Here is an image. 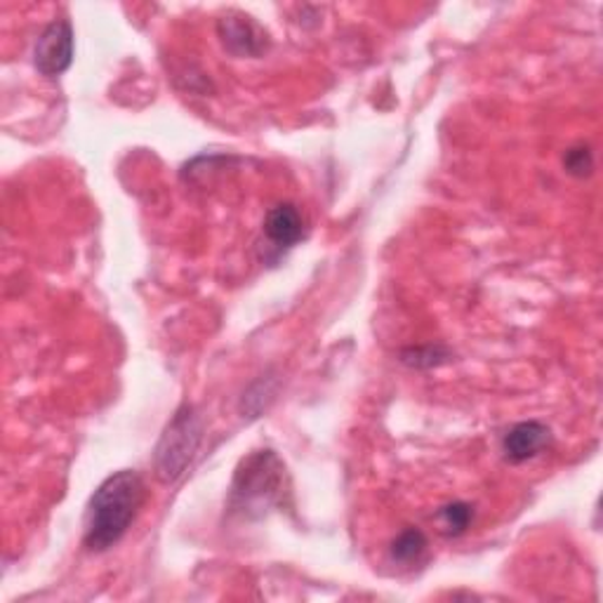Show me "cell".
<instances>
[{"mask_svg":"<svg viewBox=\"0 0 603 603\" xmlns=\"http://www.w3.org/2000/svg\"><path fill=\"white\" fill-rule=\"evenodd\" d=\"M427 550V538L422 530L418 528H408L392 542V558L398 564L410 566L415 562H420V556Z\"/></svg>","mask_w":603,"mask_h":603,"instance_id":"ba28073f","label":"cell"},{"mask_svg":"<svg viewBox=\"0 0 603 603\" xmlns=\"http://www.w3.org/2000/svg\"><path fill=\"white\" fill-rule=\"evenodd\" d=\"M36 69L42 76H60L74 62V28L66 20H54L40 34L34 50Z\"/></svg>","mask_w":603,"mask_h":603,"instance_id":"277c9868","label":"cell"},{"mask_svg":"<svg viewBox=\"0 0 603 603\" xmlns=\"http://www.w3.org/2000/svg\"><path fill=\"white\" fill-rule=\"evenodd\" d=\"M220 36L226 50L234 54L257 57L267 46V34L257 26L250 17H241V14H232L220 22Z\"/></svg>","mask_w":603,"mask_h":603,"instance_id":"8992f818","label":"cell"},{"mask_svg":"<svg viewBox=\"0 0 603 603\" xmlns=\"http://www.w3.org/2000/svg\"><path fill=\"white\" fill-rule=\"evenodd\" d=\"M471 507L465 505V502H455V505H448V507H443L439 512V524H441V530L446 536H459V533H465V530L469 528L471 524Z\"/></svg>","mask_w":603,"mask_h":603,"instance_id":"9c48e42d","label":"cell"},{"mask_svg":"<svg viewBox=\"0 0 603 603\" xmlns=\"http://www.w3.org/2000/svg\"><path fill=\"white\" fill-rule=\"evenodd\" d=\"M564 168H566V172H570V175H576V177L590 175V172L594 170V156H592L590 147H584V145L570 147L564 156Z\"/></svg>","mask_w":603,"mask_h":603,"instance_id":"30bf717a","label":"cell"},{"mask_svg":"<svg viewBox=\"0 0 603 603\" xmlns=\"http://www.w3.org/2000/svg\"><path fill=\"white\" fill-rule=\"evenodd\" d=\"M264 236L274 243L279 250H288L305 236V220L293 204H281L267 212Z\"/></svg>","mask_w":603,"mask_h":603,"instance_id":"52a82bcc","label":"cell"},{"mask_svg":"<svg viewBox=\"0 0 603 603\" xmlns=\"http://www.w3.org/2000/svg\"><path fill=\"white\" fill-rule=\"evenodd\" d=\"M200 436H204V424H200L196 410L192 406H182L156 446V477L163 483H175L194 459Z\"/></svg>","mask_w":603,"mask_h":603,"instance_id":"3957f363","label":"cell"},{"mask_svg":"<svg viewBox=\"0 0 603 603\" xmlns=\"http://www.w3.org/2000/svg\"><path fill=\"white\" fill-rule=\"evenodd\" d=\"M550 441V429L542 422H521L509 429L505 441H502V448H505L509 463H526V459H533L547 448Z\"/></svg>","mask_w":603,"mask_h":603,"instance_id":"5b68a950","label":"cell"},{"mask_svg":"<svg viewBox=\"0 0 603 603\" xmlns=\"http://www.w3.org/2000/svg\"><path fill=\"white\" fill-rule=\"evenodd\" d=\"M285 467L281 459L271 451L253 453L241 463L234 488H232V505L243 514L253 509H267L271 502H276L283 488Z\"/></svg>","mask_w":603,"mask_h":603,"instance_id":"7a4b0ae2","label":"cell"},{"mask_svg":"<svg viewBox=\"0 0 603 603\" xmlns=\"http://www.w3.org/2000/svg\"><path fill=\"white\" fill-rule=\"evenodd\" d=\"M145 502V481L135 471H119L97 488L88 521H85V547L104 552L113 547L131 528L137 509Z\"/></svg>","mask_w":603,"mask_h":603,"instance_id":"6da1fadb","label":"cell"}]
</instances>
